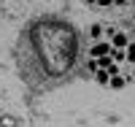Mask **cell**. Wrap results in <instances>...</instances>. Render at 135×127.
Returning <instances> with one entry per match:
<instances>
[{
	"mask_svg": "<svg viewBox=\"0 0 135 127\" xmlns=\"http://www.w3.org/2000/svg\"><path fill=\"white\" fill-rule=\"evenodd\" d=\"M124 51H127V60H124V62H130V65H135V43H132V41L127 43V49H124Z\"/></svg>",
	"mask_w": 135,
	"mask_h": 127,
	"instance_id": "obj_5",
	"label": "cell"
},
{
	"mask_svg": "<svg viewBox=\"0 0 135 127\" xmlns=\"http://www.w3.org/2000/svg\"><path fill=\"white\" fill-rule=\"evenodd\" d=\"M97 62H100V68H111V65H114V57L103 54V57H97Z\"/></svg>",
	"mask_w": 135,
	"mask_h": 127,
	"instance_id": "obj_6",
	"label": "cell"
},
{
	"mask_svg": "<svg viewBox=\"0 0 135 127\" xmlns=\"http://www.w3.org/2000/svg\"><path fill=\"white\" fill-rule=\"evenodd\" d=\"M111 51H114L111 41H95L92 49H89V57H103V54H111Z\"/></svg>",
	"mask_w": 135,
	"mask_h": 127,
	"instance_id": "obj_1",
	"label": "cell"
},
{
	"mask_svg": "<svg viewBox=\"0 0 135 127\" xmlns=\"http://www.w3.org/2000/svg\"><path fill=\"white\" fill-rule=\"evenodd\" d=\"M111 43H114V49H127V43H130V38L124 35L122 30H116L114 35H111Z\"/></svg>",
	"mask_w": 135,
	"mask_h": 127,
	"instance_id": "obj_2",
	"label": "cell"
},
{
	"mask_svg": "<svg viewBox=\"0 0 135 127\" xmlns=\"http://www.w3.org/2000/svg\"><path fill=\"white\" fill-rule=\"evenodd\" d=\"M95 81H97L100 87H108V84H111V73H108V68H100V70L95 73Z\"/></svg>",
	"mask_w": 135,
	"mask_h": 127,
	"instance_id": "obj_3",
	"label": "cell"
},
{
	"mask_svg": "<svg viewBox=\"0 0 135 127\" xmlns=\"http://www.w3.org/2000/svg\"><path fill=\"white\" fill-rule=\"evenodd\" d=\"M103 25H92V27H89V38H92V41H103Z\"/></svg>",
	"mask_w": 135,
	"mask_h": 127,
	"instance_id": "obj_4",
	"label": "cell"
},
{
	"mask_svg": "<svg viewBox=\"0 0 135 127\" xmlns=\"http://www.w3.org/2000/svg\"><path fill=\"white\" fill-rule=\"evenodd\" d=\"M127 78H130V81H135V68H132V70H130V76H127Z\"/></svg>",
	"mask_w": 135,
	"mask_h": 127,
	"instance_id": "obj_9",
	"label": "cell"
},
{
	"mask_svg": "<svg viewBox=\"0 0 135 127\" xmlns=\"http://www.w3.org/2000/svg\"><path fill=\"white\" fill-rule=\"evenodd\" d=\"M97 6H100V8H111V6H114V0H97Z\"/></svg>",
	"mask_w": 135,
	"mask_h": 127,
	"instance_id": "obj_7",
	"label": "cell"
},
{
	"mask_svg": "<svg viewBox=\"0 0 135 127\" xmlns=\"http://www.w3.org/2000/svg\"><path fill=\"white\" fill-rule=\"evenodd\" d=\"M84 3H89V6H97V0H84Z\"/></svg>",
	"mask_w": 135,
	"mask_h": 127,
	"instance_id": "obj_10",
	"label": "cell"
},
{
	"mask_svg": "<svg viewBox=\"0 0 135 127\" xmlns=\"http://www.w3.org/2000/svg\"><path fill=\"white\" fill-rule=\"evenodd\" d=\"M124 3H130V0H114V6H124Z\"/></svg>",
	"mask_w": 135,
	"mask_h": 127,
	"instance_id": "obj_8",
	"label": "cell"
}]
</instances>
